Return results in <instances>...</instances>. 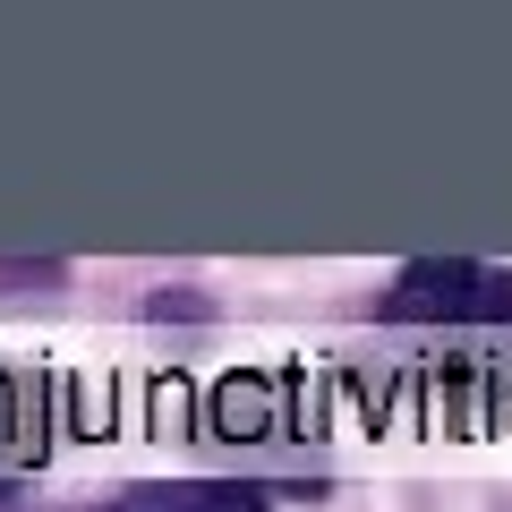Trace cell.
Segmentation results:
<instances>
[{
	"label": "cell",
	"instance_id": "6da1fadb",
	"mask_svg": "<svg viewBox=\"0 0 512 512\" xmlns=\"http://www.w3.org/2000/svg\"><path fill=\"white\" fill-rule=\"evenodd\" d=\"M393 325H512V274L470 256H419L384 291Z\"/></svg>",
	"mask_w": 512,
	"mask_h": 512
},
{
	"label": "cell",
	"instance_id": "7a4b0ae2",
	"mask_svg": "<svg viewBox=\"0 0 512 512\" xmlns=\"http://www.w3.org/2000/svg\"><path fill=\"white\" fill-rule=\"evenodd\" d=\"M111 512H265V495L222 487V478H188V487H128Z\"/></svg>",
	"mask_w": 512,
	"mask_h": 512
}]
</instances>
